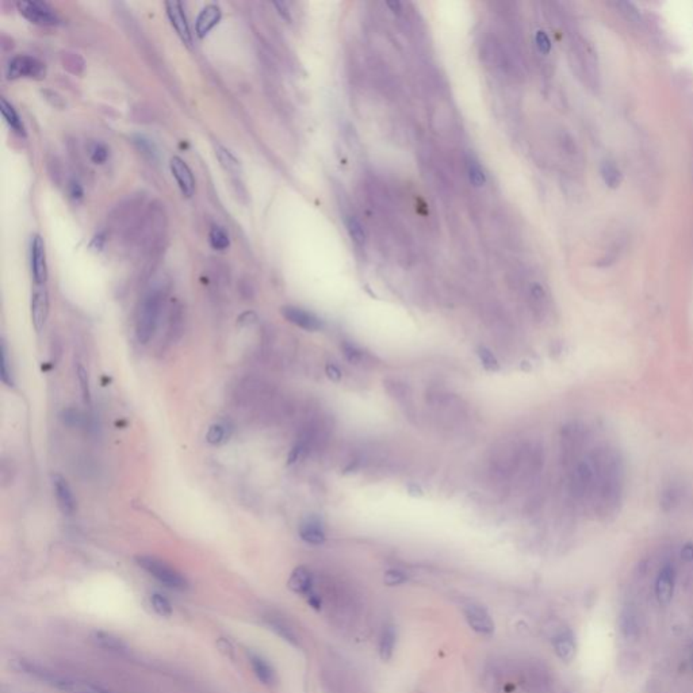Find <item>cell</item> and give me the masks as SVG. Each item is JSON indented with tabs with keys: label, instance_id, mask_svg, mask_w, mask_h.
<instances>
[{
	"label": "cell",
	"instance_id": "obj_1",
	"mask_svg": "<svg viewBox=\"0 0 693 693\" xmlns=\"http://www.w3.org/2000/svg\"><path fill=\"white\" fill-rule=\"evenodd\" d=\"M13 669H16L19 673L32 677L35 680L42 681L44 684H48L53 688L67 693H110L106 689H103L99 685H95L90 681L79 680V678H72V677L61 676L54 673L53 670L47 669L45 666L35 663L32 661L27 660H13L11 661Z\"/></svg>",
	"mask_w": 693,
	"mask_h": 693
},
{
	"label": "cell",
	"instance_id": "obj_2",
	"mask_svg": "<svg viewBox=\"0 0 693 693\" xmlns=\"http://www.w3.org/2000/svg\"><path fill=\"white\" fill-rule=\"evenodd\" d=\"M166 295L167 288L164 283H154L144 294L135 321V335L141 344H147L153 338L159 325Z\"/></svg>",
	"mask_w": 693,
	"mask_h": 693
},
{
	"label": "cell",
	"instance_id": "obj_3",
	"mask_svg": "<svg viewBox=\"0 0 693 693\" xmlns=\"http://www.w3.org/2000/svg\"><path fill=\"white\" fill-rule=\"evenodd\" d=\"M135 562L141 569H144L147 573L154 577L159 582H161L169 589H176V591L186 589V578L178 570H175L172 566H169L167 562L152 556H138L135 557Z\"/></svg>",
	"mask_w": 693,
	"mask_h": 693
},
{
	"label": "cell",
	"instance_id": "obj_4",
	"mask_svg": "<svg viewBox=\"0 0 693 693\" xmlns=\"http://www.w3.org/2000/svg\"><path fill=\"white\" fill-rule=\"evenodd\" d=\"M47 75V67L38 59L20 54L10 60L7 66V78L11 80L29 78V79H44Z\"/></svg>",
	"mask_w": 693,
	"mask_h": 693
},
{
	"label": "cell",
	"instance_id": "obj_5",
	"mask_svg": "<svg viewBox=\"0 0 693 693\" xmlns=\"http://www.w3.org/2000/svg\"><path fill=\"white\" fill-rule=\"evenodd\" d=\"M19 13L29 22L39 26H54L60 22L56 11L45 1L20 0L18 1Z\"/></svg>",
	"mask_w": 693,
	"mask_h": 693
},
{
	"label": "cell",
	"instance_id": "obj_6",
	"mask_svg": "<svg viewBox=\"0 0 693 693\" xmlns=\"http://www.w3.org/2000/svg\"><path fill=\"white\" fill-rule=\"evenodd\" d=\"M288 588L297 594L305 596L307 603L313 608H321V599L317 593L314 592V579L312 572L305 568L298 566L288 578Z\"/></svg>",
	"mask_w": 693,
	"mask_h": 693
},
{
	"label": "cell",
	"instance_id": "obj_7",
	"mask_svg": "<svg viewBox=\"0 0 693 693\" xmlns=\"http://www.w3.org/2000/svg\"><path fill=\"white\" fill-rule=\"evenodd\" d=\"M30 264H32V274L35 285L44 286L48 279V266H47L45 243L39 235H34L32 237Z\"/></svg>",
	"mask_w": 693,
	"mask_h": 693
},
{
	"label": "cell",
	"instance_id": "obj_8",
	"mask_svg": "<svg viewBox=\"0 0 693 693\" xmlns=\"http://www.w3.org/2000/svg\"><path fill=\"white\" fill-rule=\"evenodd\" d=\"M465 619L472 630L481 635H491L494 632V622L491 613L479 604H467L463 608Z\"/></svg>",
	"mask_w": 693,
	"mask_h": 693
},
{
	"label": "cell",
	"instance_id": "obj_9",
	"mask_svg": "<svg viewBox=\"0 0 693 693\" xmlns=\"http://www.w3.org/2000/svg\"><path fill=\"white\" fill-rule=\"evenodd\" d=\"M281 313L282 316L288 320V322L294 324L295 326L301 328V329H305V331H309V332H316V331H320L322 328V321L312 312H307L302 307H297V306H283L281 309Z\"/></svg>",
	"mask_w": 693,
	"mask_h": 693
},
{
	"label": "cell",
	"instance_id": "obj_10",
	"mask_svg": "<svg viewBox=\"0 0 693 693\" xmlns=\"http://www.w3.org/2000/svg\"><path fill=\"white\" fill-rule=\"evenodd\" d=\"M51 485H53V491H54L56 501H57V505L60 508V510L67 516L73 515L76 510V501H75L73 493H72V489H70L67 479L61 474H53L51 475Z\"/></svg>",
	"mask_w": 693,
	"mask_h": 693
},
{
	"label": "cell",
	"instance_id": "obj_11",
	"mask_svg": "<svg viewBox=\"0 0 693 693\" xmlns=\"http://www.w3.org/2000/svg\"><path fill=\"white\" fill-rule=\"evenodd\" d=\"M169 168L182 194L188 198L192 197L195 191V179L192 171L185 163V160L180 159L179 156H173L169 161Z\"/></svg>",
	"mask_w": 693,
	"mask_h": 693
},
{
	"label": "cell",
	"instance_id": "obj_12",
	"mask_svg": "<svg viewBox=\"0 0 693 693\" xmlns=\"http://www.w3.org/2000/svg\"><path fill=\"white\" fill-rule=\"evenodd\" d=\"M166 10L175 32L180 37V39L190 47L192 44V35L188 27L183 4L180 1H166Z\"/></svg>",
	"mask_w": 693,
	"mask_h": 693
},
{
	"label": "cell",
	"instance_id": "obj_13",
	"mask_svg": "<svg viewBox=\"0 0 693 693\" xmlns=\"http://www.w3.org/2000/svg\"><path fill=\"white\" fill-rule=\"evenodd\" d=\"M676 585V570L672 565H665L660 570V575L656 581V596L662 606H668L675 593Z\"/></svg>",
	"mask_w": 693,
	"mask_h": 693
},
{
	"label": "cell",
	"instance_id": "obj_14",
	"mask_svg": "<svg viewBox=\"0 0 693 693\" xmlns=\"http://www.w3.org/2000/svg\"><path fill=\"white\" fill-rule=\"evenodd\" d=\"M49 316V297L48 291L42 286L34 291L32 297V319H33L34 329L41 332L45 328V324Z\"/></svg>",
	"mask_w": 693,
	"mask_h": 693
},
{
	"label": "cell",
	"instance_id": "obj_15",
	"mask_svg": "<svg viewBox=\"0 0 693 693\" xmlns=\"http://www.w3.org/2000/svg\"><path fill=\"white\" fill-rule=\"evenodd\" d=\"M221 17H222V11H221L220 6L207 4L206 7H203L202 11L200 13V16L197 18V22H195L197 35L200 38L206 37L216 25H219Z\"/></svg>",
	"mask_w": 693,
	"mask_h": 693
},
{
	"label": "cell",
	"instance_id": "obj_16",
	"mask_svg": "<svg viewBox=\"0 0 693 693\" xmlns=\"http://www.w3.org/2000/svg\"><path fill=\"white\" fill-rule=\"evenodd\" d=\"M300 536L302 541L309 543V544H322L325 541V532H324V528H322L321 522L314 517V516H309L306 517L304 522L300 525Z\"/></svg>",
	"mask_w": 693,
	"mask_h": 693
},
{
	"label": "cell",
	"instance_id": "obj_17",
	"mask_svg": "<svg viewBox=\"0 0 693 693\" xmlns=\"http://www.w3.org/2000/svg\"><path fill=\"white\" fill-rule=\"evenodd\" d=\"M553 646L559 658L565 662L573 660L575 656V641L570 631H562L553 639Z\"/></svg>",
	"mask_w": 693,
	"mask_h": 693
},
{
	"label": "cell",
	"instance_id": "obj_18",
	"mask_svg": "<svg viewBox=\"0 0 693 693\" xmlns=\"http://www.w3.org/2000/svg\"><path fill=\"white\" fill-rule=\"evenodd\" d=\"M395 643H397V632H395L394 626H391V625L384 626L382 632L379 635V643H378V651H379V657L382 660H391V657L394 654Z\"/></svg>",
	"mask_w": 693,
	"mask_h": 693
},
{
	"label": "cell",
	"instance_id": "obj_19",
	"mask_svg": "<svg viewBox=\"0 0 693 693\" xmlns=\"http://www.w3.org/2000/svg\"><path fill=\"white\" fill-rule=\"evenodd\" d=\"M214 151H216V157L220 161L221 167L225 169L226 172H229L231 175L240 176V173H241V164H240V161H238L236 156L231 152L229 149H226L225 147L220 145V144H217L214 147Z\"/></svg>",
	"mask_w": 693,
	"mask_h": 693
},
{
	"label": "cell",
	"instance_id": "obj_20",
	"mask_svg": "<svg viewBox=\"0 0 693 693\" xmlns=\"http://www.w3.org/2000/svg\"><path fill=\"white\" fill-rule=\"evenodd\" d=\"M250 662L252 665L254 675L263 682L271 685L275 682V672L271 668L270 663L266 660H263L260 656H256L254 653L250 654Z\"/></svg>",
	"mask_w": 693,
	"mask_h": 693
},
{
	"label": "cell",
	"instance_id": "obj_21",
	"mask_svg": "<svg viewBox=\"0 0 693 693\" xmlns=\"http://www.w3.org/2000/svg\"><path fill=\"white\" fill-rule=\"evenodd\" d=\"M0 111H1V116L4 121L7 122V125L18 133V135H25V126H23V122L19 118L16 109L13 107L11 103L6 101L4 98L0 99Z\"/></svg>",
	"mask_w": 693,
	"mask_h": 693
},
{
	"label": "cell",
	"instance_id": "obj_22",
	"mask_svg": "<svg viewBox=\"0 0 693 693\" xmlns=\"http://www.w3.org/2000/svg\"><path fill=\"white\" fill-rule=\"evenodd\" d=\"M91 639H92V642L95 643L97 646H99L102 649H106V650H111V651H123V650H126L125 643L122 642L119 638L111 635V634L103 632V631H95V632H92Z\"/></svg>",
	"mask_w": 693,
	"mask_h": 693
},
{
	"label": "cell",
	"instance_id": "obj_23",
	"mask_svg": "<svg viewBox=\"0 0 693 693\" xmlns=\"http://www.w3.org/2000/svg\"><path fill=\"white\" fill-rule=\"evenodd\" d=\"M231 434H232L231 425L226 422H219V423L210 425V428L206 434V441L213 444V446H219V444H222L229 439Z\"/></svg>",
	"mask_w": 693,
	"mask_h": 693
},
{
	"label": "cell",
	"instance_id": "obj_24",
	"mask_svg": "<svg viewBox=\"0 0 693 693\" xmlns=\"http://www.w3.org/2000/svg\"><path fill=\"white\" fill-rule=\"evenodd\" d=\"M0 376H1V382L7 386V388H14L16 385V381H14V374H13V367H11V363H10V359H8V354H7V345H6V341L1 340V347H0Z\"/></svg>",
	"mask_w": 693,
	"mask_h": 693
},
{
	"label": "cell",
	"instance_id": "obj_25",
	"mask_svg": "<svg viewBox=\"0 0 693 693\" xmlns=\"http://www.w3.org/2000/svg\"><path fill=\"white\" fill-rule=\"evenodd\" d=\"M209 241H210V245L216 250V251H225L229 248L231 245V238H229V235L228 232L220 226V225H214L211 229H210V233H209Z\"/></svg>",
	"mask_w": 693,
	"mask_h": 693
},
{
	"label": "cell",
	"instance_id": "obj_26",
	"mask_svg": "<svg viewBox=\"0 0 693 693\" xmlns=\"http://www.w3.org/2000/svg\"><path fill=\"white\" fill-rule=\"evenodd\" d=\"M61 64L68 72L79 75L85 69V60L79 53L75 51H64L61 54Z\"/></svg>",
	"mask_w": 693,
	"mask_h": 693
},
{
	"label": "cell",
	"instance_id": "obj_27",
	"mask_svg": "<svg viewBox=\"0 0 693 693\" xmlns=\"http://www.w3.org/2000/svg\"><path fill=\"white\" fill-rule=\"evenodd\" d=\"M87 152L95 164H104L110 156L109 147L101 141H91L87 147Z\"/></svg>",
	"mask_w": 693,
	"mask_h": 693
},
{
	"label": "cell",
	"instance_id": "obj_28",
	"mask_svg": "<svg viewBox=\"0 0 693 693\" xmlns=\"http://www.w3.org/2000/svg\"><path fill=\"white\" fill-rule=\"evenodd\" d=\"M601 176L606 182L607 186L611 188H618L622 183V173L620 169L618 168L613 163L606 161L601 166Z\"/></svg>",
	"mask_w": 693,
	"mask_h": 693
},
{
	"label": "cell",
	"instance_id": "obj_29",
	"mask_svg": "<svg viewBox=\"0 0 693 693\" xmlns=\"http://www.w3.org/2000/svg\"><path fill=\"white\" fill-rule=\"evenodd\" d=\"M466 168H467V175H469V179L473 183V186L482 187L486 183V176L484 173V169L481 168L479 163L473 157L466 159Z\"/></svg>",
	"mask_w": 693,
	"mask_h": 693
},
{
	"label": "cell",
	"instance_id": "obj_30",
	"mask_svg": "<svg viewBox=\"0 0 693 693\" xmlns=\"http://www.w3.org/2000/svg\"><path fill=\"white\" fill-rule=\"evenodd\" d=\"M267 623H269L271 630L274 632H276L282 639H285L286 642L291 643L294 646H298V639H297L294 631L285 622H281L276 619H269Z\"/></svg>",
	"mask_w": 693,
	"mask_h": 693
},
{
	"label": "cell",
	"instance_id": "obj_31",
	"mask_svg": "<svg viewBox=\"0 0 693 693\" xmlns=\"http://www.w3.org/2000/svg\"><path fill=\"white\" fill-rule=\"evenodd\" d=\"M384 386H385V389L389 393L390 395L393 398H395L397 401L406 400V397L410 395L409 386L406 384H404V382H401V381L386 379V381H384Z\"/></svg>",
	"mask_w": 693,
	"mask_h": 693
},
{
	"label": "cell",
	"instance_id": "obj_32",
	"mask_svg": "<svg viewBox=\"0 0 693 693\" xmlns=\"http://www.w3.org/2000/svg\"><path fill=\"white\" fill-rule=\"evenodd\" d=\"M345 225H347V231H348L351 238L355 241L357 245H363L366 243V232H364V228L360 223V221L354 216H350L345 220Z\"/></svg>",
	"mask_w": 693,
	"mask_h": 693
},
{
	"label": "cell",
	"instance_id": "obj_33",
	"mask_svg": "<svg viewBox=\"0 0 693 693\" xmlns=\"http://www.w3.org/2000/svg\"><path fill=\"white\" fill-rule=\"evenodd\" d=\"M477 355L479 357V360H481V363L486 372H496L500 370V363L489 348L479 347L477 350Z\"/></svg>",
	"mask_w": 693,
	"mask_h": 693
},
{
	"label": "cell",
	"instance_id": "obj_34",
	"mask_svg": "<svg viewBox=\"0 0 693 693\" xmlns=\"http://www.w3.org/2000/svg\"><path fill=\"white\" fill-rule=\"evenodd\" d=\"M151 604H152L153 609L156 611V613L163 616V618H171L173 613V608H172V604L169 603L168 599H166L164 596H161L159 593L152 594Z\"/></svg>",
	"mask_w": 693,
	"mask_h": 693
},
{
	"label": "cell",
	"instance_id": "obj_35",
	"mask_svg": "<svg viewBox=\"0 0 693 693\" xmlns=\"http://www.w3.org/2000/svg\"><path fill=\"white\" fill-rule=\"evenodd\" d=\"M76 376H78V382H79V386H80V393H82V397H83V401H85V405H90L91 404V389H90V378H88V374H87V370L82 364H78V369H76Z\"/></svg>",
	"mask_w": 693,
	"mask_h": 693
},
{
	"label": "cell",
	"instance_id": "obj_36",
	"mask_svg": "<svg viewBox=\"0 0 693 693\" xmlns=\"http://www.w3.org/2000/svg\"><path fill=\"white\" fill-rule=\"evenodd\" d=\"M343 352H344L345 357L354 364H360V363L366 362L364 360L366 354L352 344H343Z\"/></svg>",
	"mask_w": 693,
	"mask_h": 693
},
{
	"label": "cell",
	"instance_id": "obj_37",
	"mask_svg": "<svg viewBox=\"0 0 693 693\" xmlns=\"http://www.w3.org/2000/svg\"><path fill=\"white\" fill-rule=\"evenodd\" d=\"M133 142H135V147L138 148V151H141L145 156H148L151 159L154 157L156 148H154V145H153L151 140H148L144 135H135V138H133Z\"/></svg>",
	"mask_w": 693,
	"mask_h": 693
},
{
	"label": "cell",
	"instance_id": "obj_38",
	"mask_svg": "<svg viewBox=\"0 0 693 693\" xmlns=\"http://www.w3.org/2000/svg\"><path fill=\"white\" fill-rule=\"evenodd\" d=\"M384 581L386 585L389 587H395V585H401L407 581V575L398 570V569H390L386 573H385V577H384Z\"/></svg>",
	"mask_w": 693,
	"mask_h": 693
},
{
	"label": "cell",
	"instance_id": "obj_39",
	"mask_svg": "<svg viewBox=\"0 0 693 693\" xmlns=\"http://www.w3.org/2000/svg\"><path fill=\"white\" fill-rule=\"evenodd\" d=\"M535 41H536V45L539 48V51L544 54H548L550 51H551V41L548 38V35L544 33L543 30H539L536 35H535Z\"/></svg>",
	"mask_w": 693,
	"mask_h": 693
},
{
	"label": "cell",
	"instance_id": "obj_40",
	"mask_svg": "<svg viewBox=\"0 0 693 693\" xmlns=\"http://www.w3.org/2000/svg\"><path fill=\"white\" fill-rule=\"evenodd\" d=\"M63 420L69 427H76V425H80V423H82V416H80V413L78 410L67 409L63 413Z\"/></svg>",
	"mask_w": 693,
	"mask_h": 693
},
{
	"label": "cell",
	"instance_id": "obj_41",
	"mask_svg": "<svg viewBox=\"0 0 693 693\" xmlns=\"http://www.w3.org/2000/svg\"><path fill=\"white\" fill-rule=\"evenodd\" d=\"M217 646H219V649H220L221 651H222V653H223L226 657H229V658H233V657H235V649H233L232 643L229 642L228 639H225V638H220V639H219V642H217Z\"/></svg>",
	"mask_w": 693,
	"mask_h": 693
},
{
	"label": "cell",
	"instance_id": "obj_42",
	"mask_svg": "<svg viewBox=\"0 0 693 693\" xmlns=\"http://www.w3.org/2000/svg\"><path fill=\"white\" fill-rule=\"evenodd\" d=\"M83 194H85L83 187L80 186L79 182L72 180L69 183V195L72 200H80V198H83Z\"/></svg>",
	"mask_w": 693,
	"mask_h": 693
},
{
	"label": "cell",
	"instance_id": "obj_43",
	"mask_svg": "<svg viewBox=\"0 0 693 693\" xmlns=\"http://www.w3.org/2000/svg\"><path fill=\"white\" fill-rule=\"evenodd\" d=\"M325 372H326V376L332 381V382H340L341 381V372L338 370V367L332 363H328L326 367H325Z\"/></svg>",
	"mask_w": 693,
	"mask_h": 693
},
{
	"label": "cell",
	"instance_id": "obj_44",
	"mask_svg": "<svg viewBox=\"0 0 693 693\" xmlns=\"http://www.w3.org/2000/svg\"><path fill=\"white\" fill-rule=\"evenodd\" d=\"M681 558L684 559L685 562H692L693 560V543L688 541L684 544V547L681 548Z\"/></svg>",
	"mask_w": 693,
	"mask_h": 693
},
{
	"label": "cell",
	"instance_id": "obj_45",
	"mask_svg": "<svg viewBox=\"0 0 693 693\" xmlns=\"http://www.w3.org/2000/svg\"><path fill=\"white\" fill-rule=\"evenodd\" d=\"M407 491L410 493V496H415V497H417V496H419V497H420V496H423V491H422V489H420L417 485H415V484H413V485H410V486H407Z\"/></svg>",
	"mask_w": 693,
	"mask_h": 693
},
{
	"label": "cell",
	"instance_id": "obj_46",
	"mask_svg": "<svg viewBox=\"0 0 693 693\" xmlns=\"http://www.w3.org/2000/svg\"><path fill=\"white\" fill-rule=\"evenodd\" d=\"M274 6L279 8L281 16H283V17L286 18V19H290V17H288V13L286 11V8H285V4H283V3H274Z\"/></svg>",
	"mask_w": 693,
	"mask_h": 693
},
{
	"label": "cell",
	"instance_id": "obj_47",
	"mask_svg": "<svg viewBox=\"0 0 693 693\" xmlns=\"http://www.w3.org/2000/svg\"><path fill=\"white\" fill-rule=\"evenodd\" d=\"M388 6H389L390 8H391V11H393V13H398V11H400V6H401V4H400L398 1H389V3H388Z\"/></svg>",
	"mask_w": 693,
	"mask_h": 693
}]
</instances>
